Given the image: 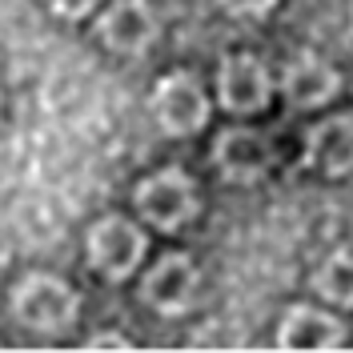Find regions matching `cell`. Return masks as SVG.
I'll list each match as a JSON object with an SVG mask.
<instances>
[{
	"label": "cell",
	"mask_w": 353,
	"mask_h": 353,
	"mask_svg": "<svg viewBox=\"0 0 353 353\" xmlns=\"http://www.w3.org/2000/svg\"><path fill=\"white\" fill-rule=\"evenodd\" d=\"M193 293H197V265L189 261L185 253L161 257L145 273V281H141V301L149 309H157V313H165V317L185 313L189 301H193Z\"/></svg>",
	"instance_id": "6"
},
{
	"label": "cell",
	"mask_w": 353,
	"mask_h": 353,
	"mask_svg": "<svg viewBox=\"0 0 353 353\" xmlns=\"http://www.w3.org/2000/svg\"><path fill=\"white\" fill-rule=\"evenodd\" d=\"M313 289L321 293V301L337 309H353V249H333L313 273Z\"/></svg>",
	"instance_id": "12"
},
{
	"label": "cell",
	"mask_w": 353,
	"mask_h": 353,
	"mask_svg": "<svg viewBox=\"0 0 353 353\" xmlns=\"http://www.w3.org/2000/svg\"><path fill=\"white\" fill-rule=\"evenodd\" d=\"M137 209H141V217L149 225L173 233L185 221H193V213H197V185H193V176L185 169H161L149 181H141Z\"/></svg>",
	"instance_id": "3"
},
{
	"label": "cell",
	"mask_w": 353,
	"mask_h": 353,
	"mask_svg": "<svg viewBox=\"0 0 353 353\" xmlns=\"http://www.w3.org/2000/svg\"><path fill=\"white\" fill-rule=\"evenodd\" d=\"M277 0H221V8L229 17H265Z\"/></svg>",
	"instance_id": "13"
},
{
	"label": "cell",
	"mask_w": 353,
	"mask_h": 353,
	"mask_svg": "<svg viewBox=\"0 0 353 353\" xmlns=\"http://www.w3.org/2000/svg\"><path fill=\"white\" fill-rule=\"evenodd\" d=\"M88 350H129V341H125L121 333H97V337L88 341Z\"/></svg>",
	"instance_id": "15"
},
{
	"label": "cell",
	"mask_w": 353,
	"mask_h": 353,
	"mask_svg": "<svg viewBox=\"0 0 353 353\" xmlns=\"http://www.w3.org/2000/svg\"><path fill=\"white\" fill-rule=\"evenodd\" d=\"M101 41L117 52H145L157 41V17L145 0H117L109 12L101 17Z\"/></svg>",
	"instance_id": "11"
},
{
	"label": "cell",
	"mask_w": 353,
	"mask_h": 353,
	"mask_svg": "<svg viewBox=\"0 0 353 353\" xmlns=\"http://www.w3.org/2000/svg\"><path fill=\"white\" fill-rule=\"evenodd\" d=\"M213 165L225 181L233 185H253L257 176L269 173L273 153H269V141L253 129H225L213 145Z\"/></svg>",
	"instance_id": "8"
},
{
	"label": "cell",
	"mask_w": 353,
	"mask_h": 353,
	"mask_svg": "<svg viewBox=\"0 0 353 353\" xmlns=\"http://www.w3.org/2000/svg\"><path fill=\"white\" fill-rule=\"evenodd\" d=\"M12 313L17 321L37 333H57L77 317V293L48 273H28L21 285L12 289Z\"/></svg>",
	"instance_id": "1"
},
{
	"label": "cell",
	"mask_w": 353,
	"mask_h": 353,
	"mask_svg": "<svg viewBox=\"0 0 353 353\" xmlns=\"http://www.w3.org/2000/svg\"><path fill=\"white\" fill-rule=\"evenodd\" d=\"M305 169L321 176L353 173V112L325 117L305 132Z\"/></svg>",
	"instance_id": "9"
},
{
	"label": "cell",
	"mask_w": 353,
	"mask_h": 353,
	"mask_svg": "<svg viewBox=\"0 0 353 353\" xmlns=\"http://www.w3.org/2000/svg\"><path fill=\"white\" fill-rule=\"evenodd\" d=\"M217 92L221 105L229 112H261L273 97V81H269V68L249 57V52H233L225 57L217 68Z\"/></svg>",
	"instance_id": "5"
},
{
	"label": "cell",
	"mask_w": 353,
	"mask_h": 353,
	"mask_svg": "<svg viewBox=\"0 0 353 353\" xmlns=\"http://www.w3.org/2000/svg\"><path fill=\"white\" fill-rule=\"evenodd\" d=\"M277 88L285 92V101L293 109H321L341 92V72L330 61H321L313 52H301V57H293L285 65Z\"/></svg>",
	"instance_id": "7"
},
{
	"label": "cell",
	"mask_w": 353,
	"mask_h": 353,
	"mask_svg": "<svg viewBox=\"0 0 353 353\" xmlns=\"http://www.w3.org/2000/svg\"><path fill=\"white\" fill-rule=\"evenodd\" d=\"M345 345V325L309 305H289L281 325H277V350L297 353V350H341Z\"/></svg>",
	"instance_id": "10"
},
{
	"label": "cell",
	"mask_w": 353,
	"mask_h": 353,
	"mask_svg": "<svg viewBox=\"0 0 353 353\" xmlns=\"http://www.w3.org/2000/svg\"><path fill=\"white\" fill-rule=\"evenodd\" d=\"M145 233L125 217H105L92 225L88 233V261L97 273H105L109 281H125L145 257Z\"/></svg>",
	"instance_id": "4"
},
{
	"label": "cell",
	"mask_w": 353,
	"mask_h": 353,
	"mask_svg": "<svg viewBox=\"0 0 353 353\" xmlns=\"http://www.w3.org/2000/svg\"><path fill=\"white\" fill-rule=\"evenodd\" d=\"M48 4H52L61 17H85V12L92 8V4H97V0H48Z\"/></svg>",
	"instance_id": "14"
},
{
	"label": "cell",
	"mask_w": 353,
	"mask_h": 353,
	"mask_svg": "<svg viewBox=\"0 0 353 353\" xmlns=\"http://www.w3.org/2000/svg\"><path fill=\"white\" fill-rule=\"evenodd\" d=\"M153 117L169 137H193L209 121V97L193 72H169L153 88Z\"/></svg>",
	"instance_id": "2"
}]
</instances>
